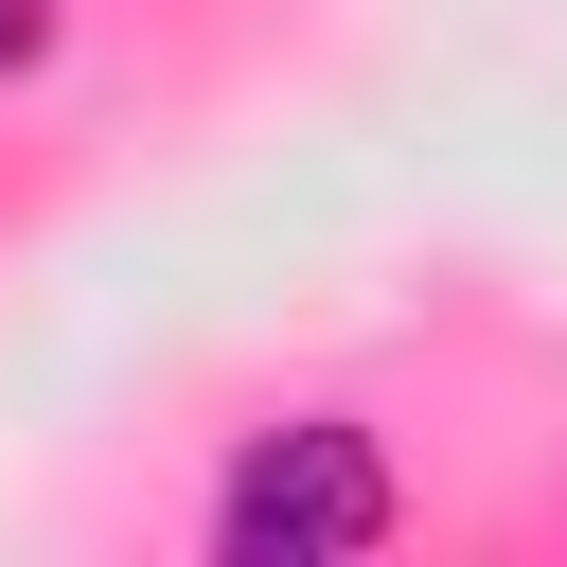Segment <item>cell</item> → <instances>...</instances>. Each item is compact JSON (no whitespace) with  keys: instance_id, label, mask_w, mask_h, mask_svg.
Wrapping results in <instances>:
<instances>
[{"instance_id":"6da1fadb","label":"cell","mask_w":567,"mask_h":567,"mask_svg":"<svg viewBox=\"0 0 567 567\" xmlns=\"http://www.w3.org/2000/svg\"><path fill=\"white\" fill-rule=\"evenodd\" d=\"M213 549H230V567H354V549H390V461H372V425H266V443L213 478Z\"/></svg>"},{"instance_id":"7a4b0ae2","label":"cell","mask_w":567,"mask_h":567,"mask_svg":"<svg viewBox=\"0 0 567 567\" xmlns=\"http://www.w3.org/2000/svg\"><path fill=\"white\" fill-rule=\"evenodd\" d=\"M53 53V0H0V71H35Z\"/></svg>"}]
</instances>
